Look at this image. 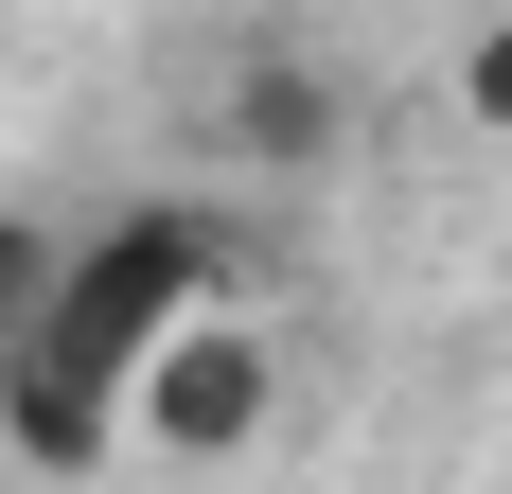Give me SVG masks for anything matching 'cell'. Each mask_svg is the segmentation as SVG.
Wrapping results in <instances>:
<instances>
[{"label":"cell","instance_id":"obj_1","mask_svg":"<svg viewBox=\"0 0 512 494\" xmlns=\"http://www.w3.org/2000/svg\"><path fill=\"white\" fill-rule=\"evenodd\" d=\"M195 300H230L212 212H106L89 247H53V300H36V336H18V371H0V442L53 459V477L106 459L124 406H142V371H159V336Z\"/></svg>","mask_w":512,"mask_h":494},{"label":"cell","instance_id":"obj_2","mask_svg":"<svg viewBox=\"0 0 512 494\" xmlns=\"http://www.w3.org/2000/svg\"><path fill=\"white\" fill-rule=\"evenodd\" d=\"M265 406H283V371H265V336L230 318V300H195V318L159 336L142 406H124V442H159V459H248V442H265Z\"/></svg>","mask_w":512,"mask_h":494},{"label":"cell","instance_id":"obj_3","mask_svg":"<svg viewBox=\"0 0 512 494\" xmlns=\"http://www.w3.org/2000/svg\"><path fill=\"white\" fill-rule=\"evenodd\" d=\"M36 300H53V230H0V371H18V336H36Z\"/></svg>","mask_w":512,"mask_h":494},{"label":"cell","instance_id":"obj_4","mask_svg":"<svg viewBox=\"0 0 512 494\" xmlns=\"http://www.w3.org/2000/svg\"><path fill=\"white\" fill-rule=\"evenodd\" d=\"M460 106H477V124H512V18H495V36L460 53Z\"/></svg>","mask_w":512,"mask_h":494}]
</instances>
